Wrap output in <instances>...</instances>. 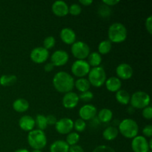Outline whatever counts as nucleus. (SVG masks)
I'll return each instance as SVG.
<instances>
[{"mask_svg":"<svg viewBox=\"0 0 152 152\" xmlns=\"http://www.w3.org/2000/svg\"><path fill=\"white\" fill-rule=\"evenodd\" d=\"M74 79L71 74L65 71L56 73L53 78V85L55 89L60 93L72 91L74 87Z\"/></svg>","mask_w":152,"mask_h":152,"instance_id":"1","label":"nucleus"},{"mask_svg":"<svg viewBox=\"0 0 152 152\" xmlns=\"http://www.w3.org/2000/svg\"><path fill=\"white\" fill-rule=\"evenodd\" d=\"M127 35L128 31L126 26L120 22H114L108 28V40L111 43L123 42L127 38Z\"/></svg>","mask_w":152,"mask_h":152,"instance_id":"2","label":"nucleus"},{"mask_svg":"<svg viewBox=\"0 0 152 152\" xmlns=\"http://www.w3.org/2000/svg\"><path fill=\"white\" fill-rule=\"evenodd\" d=\"M118 131L126 138L133 139L137 136L139 126L137 122L132 119H124L119 124Z\"/></svg>","mask_w":152,"mask_h":152,"instance_id":"3","label":"nucleus"},{"mask_svg":"<svg viewBox=\"0 0 152 152\" xmlns=\"http://www.w3.org/2000/svg\"><path fill=\"white\" fill-rule=\"evenodd\" d=\"M28 142L30 146L34 149L42 150L47 145V137L43 131L36 129L29 132Z\"/></svg>","mask_w":152,"mask_h":152,"instance_id":"4","label":"nucleus"},{"mask_svg":"<svg viewBox=\"0 0 152 152\" xmlns=\"http://www.w3.org/2000/svg\"><path fill=\"white\" fill-rule=\"evenodd\" d=\"M88 79L90 84L94 87H101L106 81V74L105 69L102 66L93 68L88 73Z\"/></svg>","mask_w":152,"mask_h":152,"instance_id":"5","label":"nucleus"},{"mask_svg":"<svg viewBox=\"0 0 152 152\" xmlns=\"http://www.w3.org/2000/svg\"><path fill=\"white\" fill-rule=\"evenodd\" d=\"M151 98L148 94L144 91H137L132 95L130 103L132 107L137 109H143L148 106Z\"/></svg>","mask_w":152,"mask_h":152,"instance_id":"6","label":"nucleus"},{"mask_svg":"<svg viewBox=\"0 0 152 152\" xmlns=\"http://www.w3.org/2000/svg\"><path fill=\"white\" fill-rule=\"evenodd\" d=\"M71 53L78 60H85L90 54V48L83 41L75 42L71 46Z\"/></svg>","mask_w":152,"mask_h":152,"instance_id":"7","label":"nucleus"},{"mask_svg":"<svg viewBox=\"0 0 152 152\" xmlns=\"http://www.w3.org/2000/svg\"><path fill=\"white\" fill-rule=\"evenodd\" d=\"M91 70V66L86 60H76L71 65V72L75 77L83 78L88 75Z\"/></svg>","mask_w":152,"mask_h":152,"instance_id":"8","label":"nucleus"},{"mask_svg":"<svg viewBox=\"0 0 152 152\" xmlns=\"http://www.w3.org/2000/svg\"><path fill=\"white\" fill-rule=\"evenodd\" d=\"M55 129L61 134H68L74 129V121L71 118L64 117L57 120L55 124Z\"/></svg>","mask_w":152,"mask_h":152,"instance_id":"9","label":"nucleus"},{"mask_svg":"<svg viewBox=\"0 0 152 152\" xmlns=\"http://www.w3.org/2000/svg\"><path fill=\"white\" fill-rule=\"evenodd\" d=\"M30 57L35 63H43L48 59L49 51L43 47H37L31 50Z\"/></svg>","mask_w":152,"mask_h":152,"instance_id":"10","label":"nucleus"},{"mask_svg":"<svg viewBox=\"0 0 152 152\" xmlns=\"http://www.w3.org/2000/svg\"><path fill=\"white\" fill-rule=\"evenodd\" d=\"M132 148L134 152H148L151 151L146 137L138 135L132 139Z\"/></svg>","mask_w":152,"mask_h":152,"instance_id":"11","label":"nucleus"},{"mask_svg":"<svg viewBox=\"0 0 152 152\" xmlns=\"http://www.w3.org/2000/svg\"><path fill=\"white\" fill-rule=\"evenodd\" d=\"M50 59H51V63L54 66H63L68 62L69 59V55L65 50H57L52 53Z\"/></svg>","mask_w":152,"mask_h":152,"instance_id":"12","label":"nucleus"},{"mask_svg":"<svg viewBox=\"0 0 152 152\" xmlns=\"http://www.w3.org/2000/svg\"><path fill=\"white\" fill-rule=\"evenodd\" d=\"M96 114H97L96 108L91 104H86L83 105L80 108V111H79V116L80 119L85 121L94 119Z\"/></svg>","mask_w":152,"mask_h":152,"instance_id":"13","label":"nucleus"},{"mask_svg":"<svg viewBox=\"0 0 152 152\" xmlns=\"http://www.w3.org/2000/svg\"><path fill=\"white\" fill-rule=\"evenodd\" d=\"M80 98L79 95L75 92L70 91L65 94L62 98V105L65 108L72 109L74 108L79 103Z\"/></svg>","mask_w":152,"mask_h":152,"instance_id":"14","label":"nucleus"},{"mask_svg":"<svg viewBox=\"0 0 152 152\" xmlns=\"http://www.w3.org/2000/svg\"><path fill=\"white\" fill-rule=\"evenodd\" d=\"M116 73L119 79L122 80H129L132 77L134 71L132 67L129 64L121 63L116 68Z\"/></svg>","mask_w":152,"mask_h":152,"instance_id":"15","label":"nucleus"},{"mask_svg":"<svg viewBox=\"0 0 152 152\" xmlns=\"http://www.w3.org/2000/svg\"><path fill=\"white\" fill-rule=\"evenodd\" d=\"M52 11L57 16H65L68 14V5L65 1L58 0L52 4Z\"/></svg>","mask_w":152,"mask_h":152,"instance_id":"16","label":"nucleus"},{"mask_svg":"<svg viewBox=\"0 0 152 152\" xmlns=\"http://www.w3.org/2000/svg\"><path fill=\"white\" fill-rule=\"evenodd\" d=\"M60 38L64 43L67 45H73L76 42V34L70 28H64L60 31Z\"/></svg>","mask_w":152,"mask_h":152,"instance_id":"17","label":"nucleus"},{"mask_svg":"<svg viewBox=\"0 0 152 152\" xmlns=\"http://www.w3.org/2000/svg\"><path fill=\"white\" fill-rule=\"evenodd\" d=\"M19 126L25 132H31L35 127V120L29 115H24L19 119Z\"/></svg>","mask_w":152,"mask_h":152,"instance_id":"18","label":"nucleus"},{"mask_svg":"<svg viewBox=\"0 0 152 152\" xmlns=\"http://www.w3.org/2000/svg\"><path fill=\"white\" fill-rule=\"evenodd\" d=\"M105 86L108 91L111 92H117L122 87V82L120 79L116 77H109L108 80L105 81Z\"/></svg>","mask_w":152,"mask_h":152,"instance_id":"19","label":"nucleus"},{"mask_svg":"<svg viewBox=\"0 0 152 152\" xmlns=\"http://www.w3.org/2000/svg\"><path fill=\"white\" fill-rule=\"evenodd\" d=\"M70 146L65 141L59 140H56L50 145V152H68Z\"/></svg>","mask_w":152,"mask_h":152,"instance_id":"20","label":"nucleus"},{"mask_svg":"<svg viewBox=\"0 0 152 152\" xmlns=\"http://www.w3.org/2000/svg\"><path fill=\"white\" fill-rule=\"evenodd\" d=\"M13 108L17 112L22 113L28 111L29 108V102L23 98H19L16 99L13 102Z\"/></svg>","mask_w":152,"mask_h":152,"instance_id":"21","label":"nucleus"},{"mask_svg":"<svg viewBox=\"0 0 152 152\" xmlns=\"http://www.w3.org/2000/svg\"><path fill=\"white\" fill-rule=\"evenodd\" d=\"M115 97L117 102L122 105H128L130 102V94L124 89H120L118 91L116 92Z\"/></svg>","mask_w":152,"mask_h":152,"instance_id":"22","label":"nucleus"},{"mask_svg":"<svg viewBox=\"0 0 152 152\" xmlns=\"http://www.w3.org/2000/svg\"><path fill=\"white\" fill-rule=\"evenodd\" d=\"M119 134L118 129L114 126H108L102 132V137L108 141L114 140L117 137Z\"/></svg>","mask_w":152,"mask_h":152,"instance_id":"23","label":"nucleus"},{"mask_svg":"<svg viewBox=\"0 0 152 152\" xmlns=\"http://www.w3.org/2000/svg\"><path fill=\"white\" fill-rule=\"evenodd\" d=\"M113 117V112L108 108H102L98 113V120L103 123H109Z\"/></svg>","mask_w":152,"mask_h":152,"instance_id":"24","label":"nucleus"},{"mask_svg":"<svg viewBox=\"0 0 152 152\" xmlns=\"http://www.w3.org/2000/svg\"><path fill=\"white\" fill-rule=\"evenodd\" d=\"M74 86L81 93L89 91L91 87V84L88 80L86 78H79L78 80L74 82Z\"/></svg>","mask_w":152,"mask_h":152,"instance_id":"25","label":"nucleus"},{"mask_svg":"<svg viewBox=\"0 0 152 152\" xmlns=\"http://www.w3.org/2000/svg\"><path fill=\"white\" fill-rule=\"evenodd\" d=\"M88 63L93 68L99 66L102 62V56L98 52H92L88 56Z\"/></svg>","mask_w":152,"mask_h":152,"instance_id":"26","label":"nucleus"},{"mask_svg":"<svg viewBox=\"0 0 152 152\" xmlns=\"http://www.w3.org/2000/svg\"><path fill=\"white\" fill-rule=\"evenodd\" d=\"M17 77L13 74H4L0 77V85L2 86H11L16 83Z\"/></svg>","mask_w":152,"mask_h":152,"instance_id":"27","label":"nucleus"},{"mask_svg":"<svg viewBox=\"0 0 152 152\" xmlns=\"http://www.w3.org/2000/svg\"><path fill=\"white\" fill-rule=\"evenodd\" d=\"M111 47H112V43L109 40H103V41L100 42L98 45V50H99L98 53L100 55L107 54L111 51Z\"/></svg>","mask_w":152,"mask_h":152,"instance_id":"28","label":"nucleus"},{"mask_svg":"<svg viewBox=\"0 0 152 152\" xmlns=\"http://www.w3.org/2000/svg\"><path fill=\"white\" fill-rule=\"evenodd\" d=\"M35 125L37 126L39 130L44 132L45 129H47L48 123L46 120V117L42 114H38L35 118Z\"/></svg>","mask_w":152,"mask_h":152,"instance_id":"29","label":"nucleus"},{"mask_svg":"<svg viewBox=\"0 0 152 152\" xmlns=\"http://www.w3.org/2000/svg\"><path fill=\"white\" fill-rule=\"evenodd\" d=\"M80 134L77 132H71L67 135L65 142L68 143L69 146H72V145H77V142L80 140Z\"/></svg>","mask_w":152,"mask_h":152,"instance_id":"30","label":"nucleus"},{"mask_svg":"<svg viewBox=\"0 0 152 152\" xmlns=\"http://www.w3.org/2000/svg\"><path fill=\"white\" fill-rule=\"evenodd\" d=\"M55 44H56V39L52 36H49V37H46L43 41V48L48 50L49 49H51L54 47Z\"/></svg>","mask_w":152,"mask_h":152,"instance_id":"31","label":"nucleus"},{"mask_svg":"<svg viewBox=\"0 0 152 152\" xmlns=\"http://www.w3.org/2000/svg\"><path fill=\"white\" fill-rule=\"evenodd\" d=\"M74 129H75L77 132H84L85 129H86V121L80 118L77 119L75 122H74Z\"/></svg>","mask_w":152,"mask_h":152,"instance_id":"32","label":"nucleus"},{"mask_svg":"<svg viewBox=\"0 0 152 152\" xmlns=\"http://www.w3.org/2000/svg\"><path fill=\"white\" fill-rule=\"evenodd\" d=\"M82 12V8L81 6L78 4H71L70 7H68V13L70 14L73 15V16H77V15H80Z\"/></svg>","mask_w":152,"mask_h":152,"instance_id":"33","label":"nucleus"},{"mask_svg":"<svg viewBox=\"0 0 152 152\" xmlns=\"http://www.w3.org/2000/svg\"><path fill=\"white\" fill-rule=\"evenodd\" d=\"M79 98L81 99L83 102H89L94 98V94L90 91H87L81 93V94L79 96Z\"/></svg>","mask_w":152,"mask_h":152,"instance_id":"34","label":"nucleus"},{"mask_svg":"<svg viewBox=\"0 0 152 152\" xmlns=\"http://www.w3.org/2000/svg\"><path fill=\"white\" fill-rule=\"evenodd\" d=\"M92 152H116V151L114 148L108 146V145H99V146L96 147Z\"/></svg>","mask_w":152,"mask_h":152,"instance_id":"35","label":"nucleus"},{"mask_svg":"<svg viewBox=\"0 0 152 152\" xmlns=\"http://www.w3.org/2000/svg\"><path fill=\"white\" fill-rule=\"evenodd\" d=\"M142 117H144L146 120H151L152 117V108L150 105L145 107V108H143L142 110Z\"/></svg>","mask_w":152,"mask_h":152,"instance_id":"36","label":"nucleus"},{"mask_svg":"<svg viewBox=\"0 0 152 152\" xmlns=\"http://www.w3.org/2000/svg\"><path fill=\"white\" fill-rule=\"evenodd\" d=\"M142 134H144V136L147 137L151 138L152 136V126L151 125H148V126H145V127L142 129Z\"/></svg>","mask_w":152,"mask_h":152,"instance_id":"37","label":"nucleus"},{"mask_svg":"<svg viewBox=\"0 0 152 152\" xmlns=\"http://www.w3.org/2000/svg\"><path fill=\"white\" fill-rule=\"evenodd\" d=\"M46 120H47L48 126L50 125V126H55V124L57 122L56 120V117L54 115H52V114H49L46 117Z\"/></svg>","mask_w":152,"mask_h":152,"instance_id":"38","label":"nucleus"},{"mask_svg":"<svg viewBox=\"0 0 152 152\" xmlns=\"http://www.w3.org/2000/svg\"><path fill=\"white\" fill-rule=\"evenodd\" d=\"M145 28L150 34H152V16H149L145 20Z\"/></svg>","mask_w":152,"mask_h":152,"instance_id":"39","label":"nucleus"},{"mask_svg":"<svg viewBox=\"0 0 152 152\" xmlns=\"http://www.w3.org/2000/svg\"><path fill=\"white\" fill-rule=\"evenodd\" d=\"M68 152H84V150L80 145H74L72 146H70Z\"/></svg>","mask_w":152,"mask_h":152,"instance_id":"40","label":"nucleus"},{"mask_svg":"<svg viewBox=\"0 0 152 152\" xmlns=\"http://www.w3.org/2000/svg\"><path fill=\"white\" fill-rule=\"evenodd\" d=\"M120 2V0H103L102 3L107 6H114Z\"/></svg>","mask_w":152,"mask_h":152,"instance_id":"41","label":"nucleus"},{"mask_svg":"<svg viewBox=\"0 0 152 152\" xmlns=\"http://www.w3.org/2000/svg\"><path fill=\"white\" fill-rule=\"evenodd\" d=\"M53 68H54V65H53L51 62L45 64L44 66V70L46 72H50L51 71H53Z\"/></svg>","mask_w":152,"mask_h":152,"instance_id":"42","label":"nucleus"},{"mask_svg":"<svg viewBox=\"0 0 152 152\" xmlns=\"http://www.w3.org/2000/svg\"><path fill=\"white\" fill-rule=\"evenodd\" d=\"M92 2H93V1H91V0H80V4L84 6L90 5Z\"/></svg>","mask_w":152,"mask_h":152,"instance_id":"43","label":"nucleus"},{"mask_svg":"<svg viewBox=\"0 0 152 152\" xmlns=\"http://www.w3.org/2000/svg\"><path fill=\"white\" fill-rule=\"evenodd\" d=\"M14 152H30L28 149H25V148H19V149L16 150Z\"/></svg>","mask_w":152,"mask_h":152,"instance_id":"44","label":"nucleus"},{"mask_svg":"<svg viewBox=\"0 0 152 152\" xmlns=\"http://www.w3.org/2000/svg\"><path fill=\"white\" fill-rule=\"evenodd\" d=\"M148 146H149V148L150 150L152 148V140L150 139V140L148 141Z\"/></svg>","mask_w":152,"mask_h":152,"instance_id":"45","label":"nucleus"},{"mask_svg":"<svg viewBox=\"0 0 152 152\" xmlns=\"http://www.w3.org/2000/svg\"><path fill=\"white\" fill-rule=\"evenodd\" d=\"M31 152H42V150H38V149H34Z\"/></svg>","mask_w":152,"mask_h":152,"instance_id":"46","label":"nucleus"},{"mask_svg":"<svg viewBox=\"0 0 152 152\" xmlns=\"http://www.w3.org/2000/svg\"><path fill=\"white\" fill-rule=\"evenodd\" d=\"M148 152H152V151H148Z\"/></svg>","mask_w":152,"mask_h":152,"instance_id":"47","label":"nucleus"},{"mask_svg":"<svg viewBox=\"0 0 152 152\" xmlns=\"http://www.w3.org/2000/svg\"><path fill=\"white\" fill-rule=\"evenodd\" d=\"M0 62H1V59H0Z\"/></svg>","mask_w":152,"mask_h":152,"instance_id":"48","label":"nucleus"}]
</instances>
